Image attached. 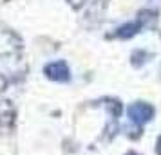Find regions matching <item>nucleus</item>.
I'll use <instances>...</instances> for the list:
<instances>
[{
	"instance_id": "1",
	"label": "nucleus",
	"mask_w": 161,
	"mask_h": 155,
	"mask_svg": "<svg viewBox=\"0 0 161 155\" xmlns=\"http://www.w3.org/2000/svg\"><path fill=\"white\" fill-rule=\"evenodd\" d=\"M127 114H129V119H130L132 123H136V125H145L147 121H150V119L154 117V106L148 105V103L138 101V103H132L130 106H129Z\"/></svg>"
},
{
	"instance_id": "2",
	"label": "nucleus",
	"mask_w": 161,
	"mask_h": 155,
	"mask_svg": "<svg viewBox=\"0 0 161 155\" xmlns=\"http://www.w3.org/2000/svg\"><path fill=\"white\" fill-rule=\"evenodd\" d=\"M45 76L49 78V80H53V81H69V78H71V70H69V67H67L65 61H53V63H49V65H45L44 69Z\"/></svg>"
},
{
	"instance_id": "3",
	"label": "nucleus",
	"mask_w": 161,
	"mask_h": 155,
	"mask_svg": "<svg viewBox=\"0 0 161 155\" xmlns=\"http://www.w3.org/2000/svg\"><path fill=\"white\" fill-rule=\"evenodd\" d=\"M141 25H143V20H138V22H132V23H125V25H121V27L116 31V36L130 38V36H134V34L138 33Z\"/></svg>"
},
{
	"instance_id": "4",
	"label": "nucleus",
	"mask_w": 161,
	"mask_h": 155,
	"mask_svg": "<svg viewBox=\"0 0 161 155\" xmlns=\"http://www.w3.org/2000/svg\"><path fill=\"white\" fill-rule=\"evenodd\" d=\"M156 152H158V153L161 155V137L158 139V146H156Z\"/></svg>"
},
{
	"instance_id": "5",
	"label": "nucleus",
	"mask_w": 161,
	"mask_h": 155,
	"mask_svg": "<svg viewBox=\"0 0 161 155\" xmlns=\"http://www.w3.org/2000/svg\"><path fill=\"white\" fill-rule=\"evenodd\" d=\"M127 155H136V153H134V152H130V153H127Z\"/></svg>"
}]
</instances>
